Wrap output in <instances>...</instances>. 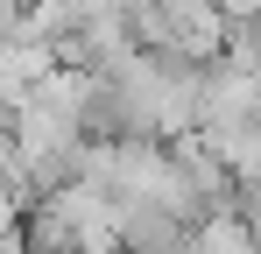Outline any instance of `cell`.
Here are the masks:
<instances>
[{"label":"cell","instance_id":"obj_1","mask_svg":"<svg viewBox=\"0 0 261 254\" xmlns=\"http://www.w3.org/2000/svg\"><path fill=\"white\" fill-rule=\"evenodd\" d=\"M247 127H261V71L233 64L219 49L212 64H205V85H198V134L205 141H233Z\"/></svg>","mask_w":261,"mask_h":254},{"label":"cell","instance_id":"obj_2","mask_svg":"<svg viewBox=\"0 0 261 254\" xmlns=\"http://www.w3.org/2000/svg\"><path fill=\"white\" fill-rule=\"evenodd\" d=\"M226 57L261 71V14H226Z\"/></svg>","mask_w":261,"mask_h":254},{"label":"cell","instance_id":"obj_3","mask_svg":"<svg viewBox=\"0 0 261 254\" xmlns=\"http://www.w3.org/2000/svg\"><path fill=\"white\" fill-rule=\"evenodd\" d=\"M226 14H261V0H219Z\"/></svg>","mask_w":261,"mask_h":254},{"label":"cell","instance_id":"obj_4","mask_svg":"<svg viewBox=\"0 0 261 254\" xmlns=\"http://www.w3.org/2000/svg\"><path fill=\"white\" fill-rule=\"evenodd\" d=\"M71 254H120V247H113V240H99V247H71Z\"/></svg>","mask_w":261,"mask_h":254}]
</instances>
